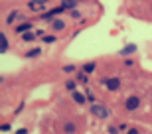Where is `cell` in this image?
I'll use <instances>...</instances> for the list:
<instances>
[{"label":"cell","mask_w":152,"mask_h":134,"mask_svg":"<svg viewBox=\"0 0 152 134\" xmlns=\"http://www.w3.org/2000/svg\"><path fill=\"white\" fill-rule=\"evenodd\" d=\"M63 6H65V8H73L75 0H63Z\"/></svg>","instance_id":"cell-12"},{"label":"cell","mask_w":152,"mask_h":134,"mask_svg":"<svg viewBox=\"0 0 152 134\" xmlns=\"http://www.w3.org/2000/svg\"><path fill=\"white\" fill-rule=\"evenodd\" d=\"M73 99L77 100L79 105H83V103H85V95H83V93H77V91L73 93Z\"/></svg>","instance_id":"cell-5"},{"label":"cell","mask_w":152,"mask_h":134,"mask_svg":"<svg viewBox=\"0 0 152 134\" xmlns=\"http://www.w3.org/2000/svg\"><path fill=\"white\" fill-rule=\"evenodd\" d=\"M53 28L56 30H63V22L61 20H53Z\"/></svg>","instance_id":"cell-11"},{"label":"cell","mask_w":152,"mask_h":134,"mask_svg":"<svg viewBox=\"0 0 152 134\" xmlns=\"http://www.w3.org/2000/svg\"><path fill=\"white\" fill-rule=\"evenodd\" d=\"M16 18H18V12H10V14H8V20H6V24H12Z\"/></svg>","instance_id":"cell-8"},{"label":"cell","mask_w":152,"mask_h":134,"mask_svg":"<svg viewBox=\"0 0 152 134\" xmlns=\"http://www.w3.org/2000/svg\"><path fill=\"white\" fill-rule=\"evenodd\" d=\"M136 50V45H126V47H123V51H121V53H123V55H126V53H130V51H134Z\"/></svg>","instance_id":"cell-7"},{"label":"cell","mask_w":152,"mask_h":134,"mask_svg":"<svg viewBox=\"0 0 152 134\" xmlns=\"http://www.w3.org/2000/svg\"><path fill=\"white\" fill-rule=\"evenodd\" d=\"M63 130H65V132H75V124L73 122H67L65 126H63Z\"/></svg>","instance_id":"cell-9"},{"label":"cell","mask_w":152,"mask_h":134,"mask_svg":"<svg viewBox=\"0 0 152 134\" xmlns=\"http://www.w3.org/2000/svg\"><path fill=\"white\" fill-rule=\"evenodd\" d=\"M73 69H75L73 65H67V67H63V71H65V73H71V71H73Z\"/></svg>","instance_id":"cell-15"},{"label":"cell","mask_w":152,"mask_h":134,"mask_svg":"<svg viewBox=\"0 0 152 134\" xmlns=\"http://www.w3.org/2000/svg\"><path fill=\"white\" fill-rule=\"evenodd\" d=\"M91 112H93L95 117H99V118H107L109 117L107 106H103V105H93L91 106Z\"/></svg>","instance_id":"cell-1"},{"label":"cell","mask_w":152,"mask_h":134,"mask_svg":"<svg viewBox=\"0 0 152 134\" xmlns=\"http://www.w3.org/2000/svg\"><path fill=\"white\" fill-rule=\"evenodd\" d=\"M65 87H67L69 91H75V83H73V81H67V83H65Z\"/></svg>","instance_id":"cell-13"},{"label":"cell","mask_w":152,"mask_h":134,"mask_svg":"<svg viewBox=\"0 0 152 134\" xmlns=\"http://www.w3.org/2000/svg\"><path fill=\"white\" fill-rule=\"evenodd\" d=\"M24 39H26V42H30V39H34V34H26V36H24Z\"/></svg>","instance_id":"cell-16"},{"label":"cell","mask_w":152,"mask_h":134,"mask_svg":"<svg viewBox=\"0 0 152 134\" xmlns=\"http://www.w3.org/2000/svg\"><path fill=\"white\" fill-rule=\"evenodd\" d=\"M30 28H32V24H30V22H26V24H22V26H18V28H16V32L20 34V32H26V30H30Z\"/></svg>","instance_id":"cell-6"},{"label":"cell","mask_w":152,"mask_h":134,"mask_svg":"<svg viewBox=\"0 0 152 134\" xmlns=\"http://www.w3.org/2000/svg\"><path fill=\"white\" fill-rule=\"evenodd\" d=\"M0 42H2V47H0V51H2V53H6V50H8V38H6L4 34L0 36Z\"/></svg>","instance_id":"cell-4"},{"label":"cell","mask_w":152,"mask_h":134,"mask_svg":"<svg viewBox=\"0 0 152 134\" xmlns=\"http://www.w3.org/2000/svg\"><path fill=\"white\" fill-rule=\"evenodd\" d=\"M36 2H42V4H44V2H48V0H36Z\"/></svg>","instance_id":"cell-17"},{"label":"cell","mask_w":152,"mask_h":134,"mask_svg":"<svg viewBox=\"0 0 152 134\" xmlns=\"http://www.w3.org/2000/svg\"><path fill=\"white\" fill-rule=\"evenodd\" d=\"M44 42H45V44H51V42H56V38H53V36H45Z\"/></svg>","instance_id":"cell-14"},{"label":"cell","mask_w":152,"mask_h":134,"mask_svg":"<svg viewBox=\"0 0 152 134\" xmlns=\"http://www.w3.org/2000/svg\"><path fill=\"white\" fill-rule=\"evenodd\" d=\"M105 85H107V89L117 91L118 87H121V81H118V79H107V81H105Z\"/></svg>","instance_id":"cell-3"},{"label":"cell","mask_w":152,"mask_h":134,"mask_svg":"<svg viewBox=\"0 0 152 134\" xmlns=\"http://www.w3.org/2000/svg\"><path fill=\"white\" fill-rule=\"evenodd\" d=\"M83 69H85V73H93V71H95V63H87Z\"/></svg>","instance_id":"cell-10"},{"label":"cell","mask_w":152,"mask_h":134,"mask_svg":"<svg viewBox=\"0 0 152 134\" xmlns=\"http://www.w3.org/2000/svg\"><path fill=\"white\" fill-rule=\"evenodd\" d=\"M138 105H140V99L138 97H130L126 100V111H134V109H138Z\"/></svg>","instance_id":"cell-2"}]
</instances>
